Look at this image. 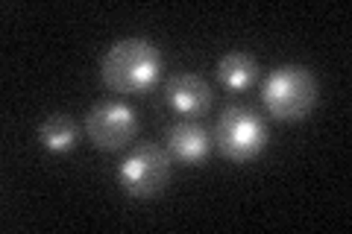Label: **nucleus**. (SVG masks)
Instances as JSON below:
<instances>
[{"label":"nucleus","instance_id":"nucleus-3","mask_svg":"<svg viewBox=\"0 0 352 234\" xmlns=\"http://www.w3.org/2000/svg\"><path fill=\"white\" fill-rule=\"evenodd\" d=\"M214 143L223 159L235 164H247L258 159L267 147V124L261 115L250 106H229L217 117L214 126Z\"/></svg>","mask_w":352,"mask_h":234},{"label":"nucleus","instance_id":"nucleus-4","mask_svg":"<svg viewBox=\"0 0 352 234\" xmlns=\"http://www.w3.org/2000/svg\"><path fill=\"white\" fill-rule=\"evenodd\" d=\"M170 155L162 147H135L118 167V182L129 196L150 199L164 191V185L170 179Z\"/></svg>","mask_w":352,"mask_h":234},{"label":"nucleus","instance_id":"nucleus-2","mask_svg":"<svg viewBox=\"0 0 352 234\" xmlns=\"http://www.w3.org/2000/svg\"><path fill=\"white\" fill-rule=\"evenodd\" d=\"M261 103L267 115L279 124H294L311 115L317 106V80L302 65H282L273 71L261 88Z\"/></svg>","mask_w":352,"mask_h":234},{"label":"nucleus","instance_id":"nucleus-5","mask_svg":"<svg viewBox=\"0 0 352 234\" xmlns=\"http://www.w3.org/2000/svg\"><path fill=\"white\" fill-rule=\"evenodd\" d=\"M85 135L97 150L115 152L138 135V111L120 103V100H103L85 117Z\"/></svg>","mask_w":352,"mask_h":234},{"label":"nucleus","instance_id":"nucleus-7","mask_svg":"<svg viewBox=\"0 0 352 234\" xmlns=\"http://www.w3.org/2000/svg\"><path fill=\"white\" fill-rule=\"evenodd\" d=\"M208 152H212V138H208L203 124L182 120V124L168 129V155L173 161L197 167L208 159Z\"/></svg>","mask_w":352,"mask_h":234},{"label":"nucleus","instance_id":"nucleus-6","mask_svg":"<svg viewBox=\"0 0 352 234\" xmlns=\"http://www.w3.org/2000/svg\"><path fill=\"white\" fill-rule=\"evenodd\" d=\"M164 100L182 117H203L212 108V88L197 73H176L164 85Z\"/></svg>","mask_w":352,"mask_h":234},{"label":"nucleus","instance_id":"nucleus-9","mask_svg":"<svg viewBox=\"0 0 352 234\" xmlns=\"http://www.w3.org/2000/svg\"><path fill=\"white\" fill-rule=\"evenodd\" d=\"M38 141L50 152H71L76 147V141H80V126L68 115H50L38 126Z\"/></svg>","mask_w":352,"mask_h":234},{"label":"nucleus","instance_id":"nucleus-8","mask_svg":"<svg viewBox=\"0 0 352 234\" xmlns=\"http://www.w3.org/2000/svg\"><path fill=\"white\" fill-rule=\"evenodd\" d=\"M217 80L229 91H247L258 80V65L250 53H229L217 62Z\"/></svg>","mask_w":352,"mask_h":234},{"label":"nucleus","instance_id":"nucleus-1","mask_svg":"<svg viewBox=\"0 0 352 234\" xmlns=\"http://www.w3.org/2000/svg\"><path fill=\"white\" fill-rule=\"evenodd\" d=\"M162 53L147 38H120L106 50L100 62V76L109 91L144 97L162 76Z\"/></svg>","mask_w":352,"mask_h":234}]
</instances>
